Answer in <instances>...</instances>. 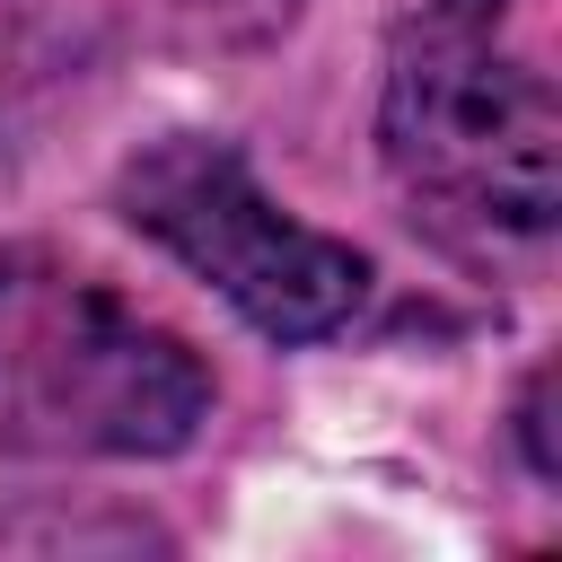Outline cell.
<instances>
[{
    "label": "cell",
    "instance_id": "cell-1",
    "mask_svg": "<svg viewBox=\"0 0 562 562\" xmlns=\"http://www.w3.org/2000/svg\"><path fill=\"white\" fill-rule=\"evenodd\" d=\"M202 422L211 369L184 334H167L53 246H0V448L176 457Z\"/></svg>",
    "mask_w": 562,
    "mask_h": 562
},
{
    "label": "cell",
    "instance_id": "cell-2",
    "mask_svg": "<svg viewBox=\"0 0 562 562\" xmlns=\"http://www.w3.org/2000/svg\"><path fill=\"white\" fill-rule=\"evenodd\" d=\"M386 167L413 202L465 228L544 237L562 202L553 79L509 44V0H422L378 97Z\"/></svg>",
    "mask_w": 562,
    "mask_h": 562
},
{
    "label": "cell",
    "instance_id": "cell-3",
    "mask_svg": "<svg viewBox=\"0 0 562 562\" xmlns=\"http://www.w3.org/2000/svg\"><path fill=\"white\" fill-rule=\"evenodd\" d=\"M123 220L149 228L193 281H211L272 342H325L369 299V263L342 237L290 220L255 184V167L202 132H176L123 167Z\"/></svg>",
    "mask_w": 562,
    "mask_h": 562
}]
</instances>
